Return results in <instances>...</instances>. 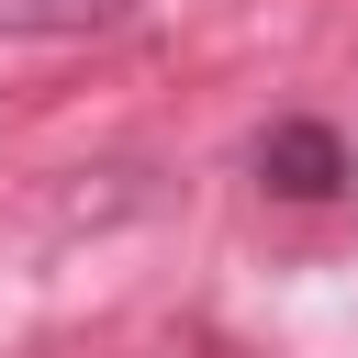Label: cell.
Instances as JSON below:
<instances>
[{"label": "cell", "mask_w": 358, "mask_h": 358, "mask_svg": "<svg viewBox=\"0 0 358 358\" xmlns=\"http://www.w3.org/2000/svg\"><path fill=\"white\" fill-rule=\"evenodd\" d=\"M257 190H280V201H336V190H358V157H347L336 123H268V134H257Z\"/></svg>", "instance_id": "obj_1"}, {"label": "cell", "mask_w": 358, "mask_h": 358, "mask_svg": "<svg viewBox=\"0 0 358 358\" xmlns=\"http://www.w3.org/2000/svg\"><path fill=\"white\" fill-rule=\"evenodd\" d=\"M134 0H0V22H22V34H101V22H123Z\"/></svg>", "instance_id": "obj_2"}]
</instances>
